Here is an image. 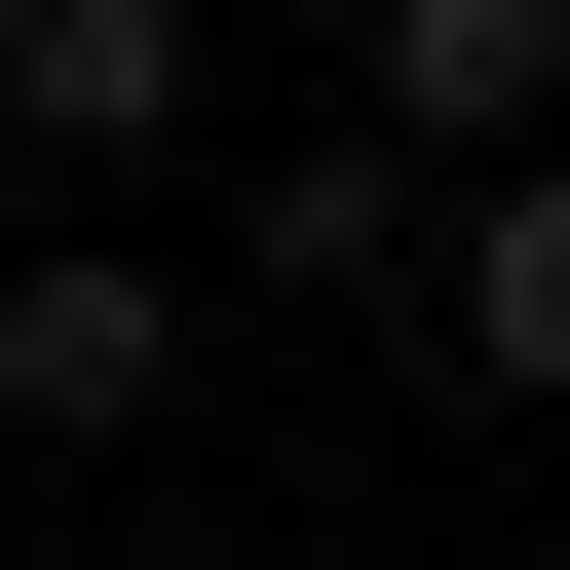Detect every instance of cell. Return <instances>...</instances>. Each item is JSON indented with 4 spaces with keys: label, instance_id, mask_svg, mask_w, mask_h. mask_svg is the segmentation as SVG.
<instances>
[{
    "label": "cell",
    "instance_id": "cell-1",
    "mask_svg": "<svg viewBox=\"0 0 570 570\" xmlns=\"http://www.w3.org/2000/svg\"><path fill=\"white\" fill-rule=\"evenodd\" d=\"M190 381V266H115V228H39V266H0V419H39V456H115Z\"/></svg>",
    "mask_w": 570,
    "mask_h": 570
},
{
    "label": "cell",
    "instance_id": "cell-2",
    "mask_svg": "<svg viewBox=\"0 0 570 570\" xmlns=\"http://www.w3.org/2000/svg\"><path fill=\"white\" fill-rule=\"evenodd\" d=\"M419 343H456V381H494V419H570V153H532V190H456V228H419Z\"/></svg>",
    "mask_w": 570,
    "mask_h": 570
},
{
    "label": "cell",
    "instance_id": "cell-3",
    "mask_svg": "<svg viewBox=\"0 0 570 570\" xmlns=\"http://www.w3.org/2000/svg\"><path fill=\"white\" fill-rule=\"evenodd\" d=\"M0 115H39V153H153L190 115V0H0Z\"/></svg>",
    "mask_w": 570,
    "mask_h": 570
},
{
    "label": "cell",
    "instance_id": "cell-4",
    "mask_svg": "<svg viewBox=\"0 0 570 570\" xmlns=\"http://www.w3.org/2000/svg\"><path fill=\"white\" fill-rule=\"evenodd\" d=\"M228 228H266V305H419V190H381V153H266Z\"/></svg>",
    "mask_w": 570,
    "mask_h": 570
}]
</instances>
